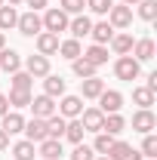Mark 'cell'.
<instances>
[{
    "label": "cell",
    "instance_id": "49",
    "mask_svg": "<svg viewBox=\"0 0 157 160\" xmlns=\"http://www.w3.org/2000/svg\"><path fill=\"white\" fill-rule=\"evenodd\" d=\"M3 3H6V0H0V6H3Z\"/></svg>",
    "mask_w": 157,
    "mask_h": 160
},
{
    "label": "cell",
    "instance_id": "45",
    "mask_svg": "<svg viewBox=\"0 0 157 160\" xmlns=\"http://www.w3.org/2000/svg\"><path fill=\"white\" fill-rule=\"evenodd\" d=\"M3 46H6V37H3V31H0V49H3Z\"/></svg>",
    "mask_w": 157,
    "mask_h": 160
},
{
    "label": "cell",
    "instance_id": "17",
    "mask_svg": "<svg viewBox=\"0 0 157 160\" xmlns=\"http://www.w3.org/2000/svg\"><path fill=\"white\" fill-rule=\"evenodd\" d=\"M0 68H3L6 74H16V71L22 68L19 52H16V49H6V46H3V49H0Z\"/></svg>",
    "mask_w": 157,
    "mask_h": 160
},
{
    "label": "cell",
    "instance_id": "9",
    "mask_svg": "<svg viewBox=\"0 0 157 160\" xmlns=\"http://www.w3.org/2000/svg\"><path fill=\"white\" fill-rule=\"evenodd\" d=\"M154 126H157V117L151 114V108H139L133 114V129L136 132H151Z\"/></svg>",
    "mask_w": 157,
    "mask_h": 160
},
{
    "label": "cell",
    "instance_id": "38",
    "mask_svg": "<svg viewBox=\"0 0 157 160\" xmlns=\"http://www.w3.org/2000/svg\"><path fill=\"white\" fill-rule=\"evenodd\" d=\"M86 6H89L96 16H108V9L114 6V0H86Z\"/></svg>",
    "mask_w": 157,
    "mask_h": 160
},
{
    "label": "cell",
    "instance_id": "10",
    "mask_svg": "<svg viewBox=\"0 0 157 160\" xmlns=\"http://www.w3.org/2000/svg\"><path fill=\"white\" fill-rule=\"evenodd\" d=\"M37 52L40 56H53V52H59V34H49V31H40L37 34Z\"/></svg>",
    "mask_w": 157,
    "mask_h": 160
},
{
    "label": "cell",
    "instance_id": "29",
    "mask_svg": "<svg viewBox=\"0 0 157 160\" xmlns=\"http://www.w3.org/2000/svg\"><path fill=\"white\" fill-rule=\"evenodd\" d=\"M133 102H136L139 108H151V105H154V92H151L148 86H136V89H133Z\"/></svg>",
    "mask_w": 157,
    "mask_h": 160
},
{
    "label": "cell",
    "instance_id": "22",
    "mask_svg": "<svg viewBox=\"0 0 157 160\" xmlns=\"http://www.w3.org/2000/svg\"><path fill=\"white\" fill-rule=\"evenodd\" d=\"M133 43H136L133 34H114V37H111V49H114L117 56H129V52H133Z\"/></svg>",
    "mask_w": 157,
    "mask_h": 160
},
{
    "label": "cell",
    "instance_id": "27",
    "mask_svg": "<svg viewBox=\"0 0 157 160\" xmlns=\"http://www.w3.org/2000/svg\"><path fill=\"white\" fill-rule=\"evenodd\" d=\"M16 22H19V12H16V6H0V31H9V28H16Z\"/></svg>",
    "mask_w": 157,
    "mask_h": 160
},
{
    "label": "cell",
    "instance_id": "37",
    "mask_svg": "<svg viewBox=\"0 0 157 160\" xmlns=\"http://www.w3.org/2000/svg\"><path fill=\"white\" fill-rule=\"evenodd\" d=\"M83 6H86V0H62V12H68V16H80L83 12Z\"/></svg>",
    "mask_w": 157,
    "mask_h": 160
},
{
    "label": "cell",
    "instance_id": "8",
    "mask_svg": "<svg viewBox=\"0 0 157 160\" xmlns=\"http://www.w3.org/2000/svg\"><path fill=\"white\" fill-rule=\"evenodd\" d=\"M31 111H34V117L46 120L56 114V99H49V96H37V99H31V105H28Z\"/></svg>",
    "mask_w": 157,
    "mask_h": 160
},
{
    "label": "cell",
    "instance_id": "41",
    "mask_svg": "<svg viewBox=\"0 0 157 160\" xmlns=\"http://www.w3.org/2000/svg\"><path fill=\"white\" fill-rule=\"evenodd\" d=\"M28 6H31V12H37V9L46 6V0H28Z\"/></svg>",
    "mask_w": 157,
    "mask_h": 160
},
{
    "label": "cell",
    "instance_id": "14",
    "mask_svg": "<svg viewBox=\"0 0 157 160\" xmlns=\"http://www.w3.org/2000/svg\"><path fill=\"white\" fill-rule=\"evenodd\" d=\"M133 59L136 62H151L154 59V40L151 37H142L133 43Z\"/></svg>",
    "mask_w": 157,
    "mask_h": 160
},
{
    "label": "cell",
    "instance_id": "46",
    "mask_svg": "<svg viewBox=\"0 0 157 160\" xmlns=\"http://www.w3.org/2000/svg\"><path fill=\"white\" fill-rule=\"evenodd\" d=\"M123 3H126V6H133V3H139V0H123Z\"/></svg>",
    "mask_w": 157,
    "mask_h": 160
},
{
    "label": "cell",
    "instance_id": "34",
    "mask_svg": "<svg viewBox=\"0 0 157 160\" xmlns=\"http://www.w3.org/2000/svg\"><path fill=\"white\" fill-rule=\"evenodd\" d=\"M31 83H34V77H31L28 71H16V74H13V89H28V92H31Z\"/></svg>",
    "mask_w": 157,
    "mask_h": 160
},
{
    "label": "cell",
    "instance_id": "6",
    "mask_svg": "<svg viewBox=\"0 0 157 160\" xmlns=\"http://www.w3.org/2000/svg\"><path fill=\"white\" fill-rule=\"evenodd\" d=\"M16 28H19L25 37H37L40 31H43V22H40V16H37V12H25V16H19Z\"/></svg>",
    "mask_w": 157,
    "mask_h": 160
},
{
    "label": "cell",
    "instance_id": "32",
    "mask_svg": "<svg viewBox=\"0 0 157 160\" xmlns=\"http://www.w3.org/2000/svg\"><path fill=\"white\" fill-rule=\"evenodd\" d=\"M139 16L145 22H154L157 19V0H139Z\"/></svg>",
    "mask_w": 157,
    "mask_h": 160
},
{
    "label": "cell",
    "instance_id": "24",
    "mask_svg": "<svg viewBox=\"0 0 157 160\" xmlns=\"http://www.w3.org/2000/svg\"><path fill=\"white\" fill-rule=\"evenodd\" d=\"M83 132H86V129H83L80 117H74V120H68V126H65V136H62V139H68L71 145H80V142H83Z\"/></svg>",
    "mask_w": 157,
    "mask_h": 160
},
{
    "label": "cell",
    "instance_id": "2",
    "mask_svg": "<svg viewBox=\"0 0 157 160\" xmlns=\"http://www.w3.org/2000/svg\"><path fill=\"white\" fill-rule=\"evenodd\" d=\"M139 71H142V62H136L133 56H120V59L114 62V74H117L120 80H136Z\"/></svg>",
    "mask_w": 157,
    "mask_h": 160
},
{
    "label": "cell",
    "instance_id": "40",
    "mask_svg": "<svg viewBox=\"0 0 157 160\" xmlns=\"http://www.w3.org/2000/svg\"><path fill=\"white\" fill-rule=\"evenodd\" d=\"M145 86H148L151 92H157V71H154V74H148V83H145Z\"/></svg>",
    "mask_w": 157,
    "mask_h": 160
},
{
    "label": "cell",
    "instance_id": "48",
    "mask_svg": "<svg viewBox=\"0 0 157 160\" xmlns=\"http://www.w3.org/2000/svg\"><path fill=\"white\" fill-rule=\"evenodd\" d=\"M96 160H111V157H105V154H102V157H96Z\"/></svg>",
    "mask_w": 157,
    "mask_h": 160
},
{
    "label": "cell",
    "instance_id": "3",
    "mask_svg": "<svg viewBox=\"0 0 157 160\" xmlns=\"http://www.w3.org/2000/svg\"><path fill=\"white\" fill-rule=\"evenodd\" d=\"M108 25H111V28H129V25H133V6H126V3L111 6V9H108Z\"/></svg>",
    "mask_w": 157,
    "mask_h": 160
},
{
    "label": "cell",
    "instance_id": "26",
    "mask_svg": "<svg viewBox=\"0 0 157 160\" xmlns=\"http://www.w3.org/2000/svg\"><path fill=\"white\" fill-rule=\"evenodd\" d=\"M71 68H74V74H77L80 80H86V77H96V71H99L96 65H93V62H86V59H83V56L71 62Z\"/></svg>",
    "mask_w": 157,
    "mask_h": 160
},
{
    "label": "cell",
    "instance_id": "28",
    "mask_svg": "<svg viewBox=\"0 0 157 160\" xmlns=\"http://www.w3.org/2000/svg\"><path fill=\"white\" fill-rule=\"evenodd\" d=\"M59 52L65 59H71V62L80 59V52H83V49H80V40H74V37L71 40H59Z\"/></svg>",
    "mask_w": 157,
    "mask_h": 160
},
{
    "label": "cell",
    "instance_id": "39",
    "mask_svg": "<svg viewBox=\"0 0 157 160\" xmlns=\"http://www.w3.org/2000/svg\"><path fill=\"white\" fill-rule=\"evenodd\" d=\"M93 154H96V151H93V148H86V145L80 142V145H74V151H71V160H96Z\"/></svg>",
    "mask_w": 157,
    "mask_h": 160
},
{
    "label": "cell",
    "instance_id": "36",
    "mask_svg": "<svg viewBox=\"0 0 157 160\" xmlns=\"http://www.w3.org/2000/svg\"><path fill=\"white\" fill-rule=\"evenodd\" d=\"M129 151H133V148H129L126 142H117V139H114V145H111V151H108L105 157H111V160H123L126 154H129Z\"/></svg>",
    "mask_w": 157,
    "mask_h": 160
},
{
    "label": "cell",
    "instance_id": "44",
    "mask_svg": "<svg viewBox=\"0 0 157 160\" xmlns=\"http://www.w3.org/2000/svg\"><path fill=\"white\" fill-rule=\"evenodd\" d=\"M123 160H142V154H139V151H129V154H126Z\"/></svg>",
    "mask_w": 157,
    "mask_h": 160
},
{
    "label": "cell",
    "instance_id": "33",
    "mask_svg": "<svg viewBox=\"0 0 157 160\" xmlns=\"http://www.w3.org/2000/svg\"><path fill=\"white\" fill-rule=\"evenodd\" d=\"M111 145H114V136H108V132H99L96 142H93V151H96V154H108V151H111Z\"/></svg>",
    "mask_w": 157,
    "mask_h": 160
},
{
    "label": "cell",
    "instance_id": "42",
    "mask_svg": "<svg viewBox=\"0 0 157 160\" xmlns=\"http://www.w3.org/2000/svg\"><path fill=\"white\" fill-rule=\"evenodd\" d=\"M6 111H9V102H6V96H3V92H0V117H3Z\"/></svg>",
    "mask_w": 157,
    "mask_h": 160
},
{
    "label": "cell",
    "instance_id": "20",
    "mask_svg": "<svg viewBox=\"0 0 157 160\" xmlns=\"http://www.w3.org/2000/svg\"><path fill=\"white\" fill-rule=\"evenodd\" d=\"M89 37L96 40V43H102V46H108L111 37H114V28H111L108 22H96V25H93V31H89Z\"/></svg>",
    "mask_w": 157,
    "mask_h": 160
},
{
    "label": "cell",
    "instance_id": "5",
    "mask_svg": "<svg viewBox=\"0 0 157 160\" xmlns=\"http://www.w3.org/2000/svg\"><path fill=\"white\" fill-rule=\"evenodd\" d=\"M56 111H59L65 120H74V117H80V111H83V99H80V96H62V102L56 105Z\"/></svg>",
    "mask_w": 157,
    "mask_h": 160
},
{
    "label": "cell",
    "instance_id": "21",
    "mask_svg": "<svg viewBox=\"0 0 157 160\" xmlns=\"http://www.w3.org/2000/svg\"><path fill=\"white\" fill-rule=\"evenodd\" d=\"M65 126H68V120L62 117V114L46 117V139H62L65 136Z\"/></svg>",
    "mask_w": 157,
    "mask_h": 160
},
{
    "label": "cell",
    "instance_id": "16",
    "mask_svg": "<svg viewBox=\"0 0 157 160\" xmlns=\"http://www.w3.org/2000/svg\"><path fill=\"white\" fill-rule=\"evenodd\" d=\"M68 31H71V34H74V40H80V37H86V34H89V31H93V19H89V16H83V12H80V16H74V19L68 22Z\"/></svg>",
    "mask_w": 157,
    "mask_h": 160
},
{
    "label": "cell",
    "instance_id": "18",
    "mask_svg": "<svg viewBox=\"0 0 157 160\" xmlns=\"http://www.w3.org/2000/svg\"><path fill=\"white\" fill-rule=\"evenodd\" d=\"M80 92H83V99H99V96L105 92V80H99V77L80 80Z\"/></svg>",
    "mask_w": 157,
    "mask_h": 160
},
{
    "label": "cell",
    "instance_id": "30",
    "mask_svg": "<svg viewBox=\"0 0 157 160\" xmlns=\"http://www.w3.org/2000/svg\"><path fill=\"white\" fill-rule=\"evenodd\" d=\"M31 99H34V96H31L28 89H13V92L6 96V102H9L13 108H28V105H31Z\"/></svg>",
    "mask_w": 157,
    "mask_h": 160
},
{
    "label": "cell",
    "instance_id": "31",
    "mask_svg": "<svg viewBox=\"0 0 157 160\" xmlns=\"http://www.w3.org/2000/svg\"><path fill=\"white\" fill-rule=\"evenodd\" d=\"M13 157L16 160H34V142H19V145H13Z\"/></svg>",
    "mask_w": 157,
    "mask_h": 160
},
{
    "label": "cell",
    "instance_id": "7",
    "mask_svg": "<svg viewBox=\"0 0 157 160\" xmlns=\"http://www.w3.org/2000/svg\"><path fill=\"white\" fill-rule=\"evenodd\" d=\"M80 123H83V129H89V132H102L105 114H102L99 108H83V111H80Z\"/></svg>",
    "mask_w": 157,
    "mask_h": 160
},
{
    "label": "cell",
    "instance_id": "13",
    "mask_svg": "<svg viewBox=\"0 0 157 160\" xmlns=\"http://www.w3.org/2000/svg\"><path fill=\"white\" fill-rule=\"evenodd\" d=\"M43 96H49V99L65 96V80H62V74H46L43 77Z\"/></svg>",
    "mask_w": 157,
    "mask_h": 160
},
{
    "label": "cell",
    "instance_id": "23",
    "mask_svg": "<svg viewBox=\"0 0 157 160\" xmlns=\"http://www.w3.org/2000/svg\"><path fill=\"white\" fill-rule=\"evenodd\" d=\"M80 56H83V59L86 62H93V65H105V62H108V46H102V43H93V46H89V49H86V52H80Z\"/></svg>",
    "mask_w": 157,
    "mask_h": 160
},
{
    "label": "cell",
    "instance_id": "43",
    "mask_svg": "<svg viewBox=\"0 0 157 160\" xmlns=\"http://www.w3.org/2000/svg\"><path fill=\"white\" fill-rule=\"evenodd\" d=\"M6 148H9V136L0 129V151H6Z\"/></svg>",
    "mask_w": 157,
    "mask_h": 160
},
{
    "label": "cell",
    "instance_id": "15",
    "mask_svg": "<svg viewBox=\"0 0 157 160\" xmlns=\"http://www.w3.org/2000/svg\"><path fill=\"white\" fill-rule=\"evenodd\" d=\"M22 132L28 136V142H43V139H46V120L31 117L28 123H25V129H22Z\"/></svg>",
    "mask_w": 157,
    "mask_h": 160
},
{
    "label": "cell",
    "instance_id": "4",
    "mask_svg": "<svg viewBox=\"0 0 157 160\" xmlns=\"http://www.w3.org/2000/svg\"><path fill=\"white\" fill-rule=\"evenodd\" d=\"M120 108H123V96L117 89H105L99 96V111L102 114H120Z\"/></svg>",
    "mask_w": 157,
    "mask_h": 160
},
{
    "label": "cell",
    "instance_id": "35",
    "mask_svg": "<svg viewBox=\"0 0 157 160\" xmlns=\"http://www.w3.org/2000/svg\"><path fill=\"white\" fill-rule=\"evenodd\" d=\"M142 157H148V160L157 157V136L145 132V142H142Z\"/></svg>",
    "mask_w": 157,
    "mask_h": 160
},
{
    "label": "cell",
    "instance_id": "25",
    "mask_svg": "<svg viewBox=\"0 0 157 160\" xmlns=\"http://www.w3.org/2000/svg\"><path fill=\"white\" fill-rule=\"evenodd\" d=\"M123 126H126V120L120 117V114H105L102 132H108V136H120V132H123Z\"/></svg>",
    "mask_w": 157,
    "mask_h": 160
},
{
    "label": "cell",
    "instance_id": "11",
    "mask_svg": "<svg viewBox=\"0 0 157 160\" xmlns=\"http://www.w3.org/2000/svg\"><path fill=\"white\" fill-rule=\"evenodd\" d=\"M0 120H3V123H0V129H3L6 136H16V132H22V129H25V117H22L19 111H6Z\"/></svg>",
    "mask_w": 157,
    "mask_h": 160
},
{
    "label": "cell",
    "instance_id": "12",
    "mask_svg": "<svg viewBox=\"0 0 157 160\" xmlns=\"http://www.w3.org/2000/svg\"><path fill=\"white\" fill-rule=\"evenodd\" d=\"M25 71L31 74V77H46L49 74V59L46 56H28V62H25Z\"/></svg>",
    "mask_w": 157,
    "mask_h": 160
},
{
    "label": "cell",
    "instance_id": "19",
    "mask_svg": "<svg viewBox=\"0 0 157 160\" xmlns=\"http://www.w3.org/2000/svg\"><path fill=\"white\" fill-rule=\"evenodd\" d=\"M40 145V154H43V160H59L65 151H62V139H43L37 142Z\"/></svg>",
    "mask_w": 157,
    "mask_h": 160
},
{
    "label": "cell",
    "instance_id": "47",
    "mask_svg": "<svg viewBox=\"0 0 157 160\" xmlns=\"http://www.w3.org/2000/svg\"><path fill=\"white\" fill-rule=\"evenodd\" d=\"M16 3H22V0H9V6H16Z\"/></svg>",
    "mask_w": 157,
    "mask_h": 160
},
{
    "label": "cell",
    "instance_id": "1",
    "mask_svg": "<svg viewBox=\"0 0 157 160\" xmlns=\"http://www.w3.org/2000/svg\"><path fill=\"white\" fill-rule=\"evenodd\" d=\"M43 31H49V34H59V31H68V12H62L59 6L56 9H46V16H43Z\"/></svg>",
    "mask_w": 157,
    "mask_h": 160
}]
</instances>
